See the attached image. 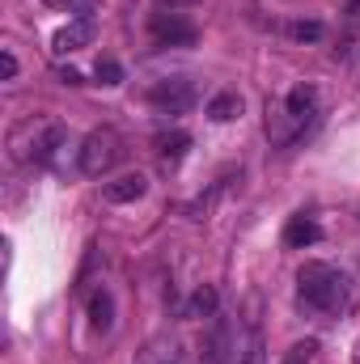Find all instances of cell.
Masks as SVG:
<instances>
[{
  "mask_svg": "<svg viewBox=\"0 0 360 364\" xmlns=\"http://www.w3.org/2000/svg\"><path fill=\"white\" fill-rule=\"evenodd\" d=\"M297 292H301V301H305L309 309H318V314H339V309H348V301H352V279L339 272V267H331V263H305V267L297 272Z\"/></svg>",
  "mask_w": 360,
  "mask_h": 364,
  "instance_id": "obj_1",
  "label": "cell"
},
{
  "mask_svg": "<svg viewBox=\"0 0 360 364\" xmlns=\"http://www.w3.org/2000/svg\"><path fill=\"white\" fill-rule=\"evenodd\" d=\"M318 114V90L314 85H297L284 93L280 106H268V136L275 144H288L297 132H305V123Z\"/></svg>",
  "mask_w": 360,
  "mask_h": 364,
  "instance_id": "obj_2",
  "label": "cell"
},
{
  "mask_svg": "<svg viewBox=\"0 0 360 364\" xmlns=\"http://www.w3.org/2000/svg\"><path fill=\"white\" fill-rule=\"evenodd\" d=\"M123 136L115 132V127H93L90 136L81 140V153H77V166H81V174L85 178H102L106 170H115L119 161H123Z\"/></svg>",
  "mask_w": 360,
  "mask_h": 364,
  "instance_id": "obj_3",
  "label": "cell"
},
{
  "mask_svg": "<svg viewBox=\"0 0 360 364\" xmlns=\"http://www.w3.org/2000/svg\"><path fill=\"white\" fill-rule=\"evenodd\" d=\"M149 34L162 43V47H191L195 43V26L182 17V13H153L149 17Z\"/></svg>",
  "mask_w": 360,
  "mask_h": 364,
  "instance_id": "obj_4",
  "label": "cell"
},
{
  "mask_svg": "<svg viewBox=\"0 0 360 364\" xmlns=\"http://www.w3.org/2000/svg\"><path fill=\"white\" fill-rule=\"evenodd\" d=\"M149 102H153L157 110H166V114H182V110L195 106V85L182 81V77H174V81H157V85L149 90Z\"/></svg>",
  "mask_w": 360,
  "mask_h": 364,
  "instance_id": "obj_5",
  "label": "cell"
},
{
  "mask_svg": "<svg viewBox=\"0 0 360 364\" xmlns=\"http://www.w3.org/2000/svg\"><path fill=\"white\" fill-rule=\"evenodd\" d=\"M144 191H149V178L144 174H119L115 182H106V199L110 203H136V199H144Z\"/></svg>",
  "mask_w": 360,
  "mask_h": 364,
  "instance_id": "obj_6",
  "label": "cell"
},
{
  "mask_svg": "<svg viewBox=\"0 0 360 364\" xmlns=\"http://www.w3.org/2000/svg\"><path fill=\"white\" fill-rule=\"evenodd\" d=\"M93 43V21L90 17H77V21H68L60 34H55V51L60 55H68V51H81V47H90Z\"/></svg>",
  "mask_w": 360,
  "mask_h": 364,
  "instance_id": "obj_7",
  "label": "cell"
},
{
  "mask_svg": "<svg viewBox=\"0 0 360 364\" xmlns=\"http://www.w3.org/2000/svg\"><path fill=\"white\" fill-rule=\"evenodd\" d=\"M322 237V229H318V220H309V216H292L288 225H284V246L288 250H305V246H314Z\"/></svg>",
  "mask_w": 360,
  "mask_h": 364,
  "instance_id": "obj_8",
  "label": "cell"
},
{
  "mask_svg": "<svg viewBox=\"0 0 360 364\" xmlns=\"http://www.w3.org/2000/svg\"><path fill=\"white\" fill-rule=\"evenodd\" d=\"M90 326L97 331V335H106V331L115 326V301H110V292H106V288L90 296Z\"/></svg>",
  "mask_w": 360,
  "mask_h": 364,
  "instance_id": "obj_9",
  "label": "cell"
},
{
  "mask_svg": "<svg viewBox=\"0 0 360 364\" xmlns=\"http://www.w3.org/2000/svg\"><path fill=\"white\" fill-rule=\"evenodd\" d=\"M140 364H186V356H182V343L157 339V343H149V348L140 352Z\"/></svg>",
  "mask_w": 360,
  "mask_h": 364,
  "instance_id": "obj_10",
  "label": "cell"
},
{
  "mask_svg": "<svg viewBox=\"0 0 360 364\" xmlns=\"http://www.w3.org/2000/svg\"><path fill=\"white\" fill-rule=\"evenodd\" d=\"M203 360L208 364L229 360V322H216V326H212V335L203 339Z\"/></svg>",
  "mask_w": 360,
  "mask_h": 364,
  "instance_id": "obj_11",
  "label": "cell"
},
{
  "mask_svg": "<svg viewBox=\"0 0 360 364\" xmlns=\"http://www.w3.org/2000/svg\"><path fill=\"white\" fill-rule=\"evenodd\" d=\"M186 149H191V136H186V132H166V136H157V157H162L166 166L182 161Z\"/></svg>",
  "mask_w": 360,
  "mask_h": 364,
  "instance_id": "obj_12",
  "label": "cell"
},
{
  "mask_svg": "<svg viewBox=\"0 0 360 364\" xmlns=\"http://www.w3.org/2000/svg\"><path fill=\"white\" fill-rule=\"evenodd\" d=\"M242 114V97L238 93H216L212 102H208V119H216V123H229V119H238Z\"/></svg>",
  "mask_w": 360,
  "mask_h": 364,
  "instance_id": "obj_13",
  "label": "cell"
},
{
  "mask_svg": "<svg viewBox=\"0 0 360 364\" xmlns=\"http://www.w3.org/2000/svg\"><path fill=\"white\" fill-rule=\"evenodd\" d=\"M216 288L212 284H203V288H195V296H191V305H186V318H216Z\"/></svg>",
  "mask_w": 360,
  "mask_h": 364,
  "instance_id": "obj_14",
  "label": "cell"
},
{
  "mask_svg": "<svg viewBox=\"0 0 360 364\" xmlns=\"http://www.w3.org/2000/svg\"><path fill=\"white\" fill-rule=\"evenodd\" d=\"M314 352H318V343L314 339H301V343H292L284 352V364H314Z\"/></svg>",
  "mask_w": 360,
  "mask_h": 364,
  "instance_id": "obj_15",
  "label": "cell"
},
{
  "mask_svg": "<svg viewBox=\"0 0 360 364\" xmlns=\"http://www.w3.org/2000/svg\"><path fill=\"white\" fill-rule=\"evenodd\" d=\"M93 73H97V81H102V85H123V68H119V60H110V55H106V60H97V68H93Z\"/></svg>",
  "mask_w": 360,
  "mask_h": 364,
  "instance_id": "obj_16",
  "label": "cell"
},
{
  "mask_svg": "<svg viewBox=\"0 0 360 364\" xmlns=\"http://www.w3.org/2000/svg\"><path fill=\"white\" fill-rule=\"evenodd\" d=\"M263 335L259 331H250V343H246V352H242V364H263Z\"/></svg>",
  "mask_w": 360,
  "mask_h": 364,
  "instance_id": "obj_17",
  "label": "cell"
},
{
  "mask_svg": "<svg viewBox=\"0 0 360 364\" xmlns=\"http://www.w3.org/2000/svg\"><path fill=\"white\" fill-rule=\"evenodd\" d=\"M292 38H301V43H318V38H322V21H297V26H292Z\"/></svg>",
  "mask_w": 360,
  "mask_h": 364,
  "instance_id": "obj_18",
  "label": "cell"
},
{
  "mask_svg": "<svg viewBox=\"0 0 360 364\" xmlns=\"http://www.w3.org/2000/svg\"><path fill=\"white\" fill-rule=\"evenodd\" d=\"M0 77H4V81H13V77H17V55H13L9 47L0 51Z\"/></svg>",
  "mask_w": 360,
  "mask_h": 364,
  "instance_id": "obj_19",
  "label": "cell"
},
{
  "mask_svg": "<svg viewBox=\"0 0 360 364\" xmlns=\"http://www.w3.org/2000/svg\"><path fill=\"white\" fill-rule=\"evenodd\" d=\"M60 81H64V85H81V73H77V68H60Z\"/></svg>",
  "mask_w": 360,
  "mask_h": 364,
  "instance_id": "obj_20",
  "label": "cell"
},
{
  "mask_svg": "<svg viewBox=\"0 0 360 364\" xmlns=\"http://www.w3.org/2000/svg\"><path fill=\"white\" fill-rule=\"evenodd\" d=\"M348 21L360 26V0H348Z\"/></svg>",
  "mask_w": 360,
  "mask_h": 364,
  "instance_id": "obj_21",
  "label": "cell"
},
{
  "mask_svg": "<svg viewBox=\"0 0 360 364\" xmlns=\"http://www.w3.org/2000/svg\"><path fill=\"white\" fill-rule=\"evenodd\" d=\"M162 4H170V9L179 13V9H186V4H199V0H162Z\"/></svg>",
  "mask_w": 360,
  "mask_h": 364,
  "instance_id": "obj_22",
  "label": "cell"
},
{
  "mask_svg": "<svg viewBox=\"0 0 360 364\" xmlns=\"http://www.w3.org/2000/svg\"><path fill=\"white\" fill-rule=\"evenodd\" d=\"M43 4H51V9H64V4H68V0H43Z\"/></svg>",
  "mask_w": 360,
  "mask_h": 364,
  "instance_id": "obj_23",
  "label": "cell"
},
{
  "mask_svg": "<svg viewBox=\"0 0 360 364\" xmlns=\"http://www.w3.org/2000/svg\"><path fill=\"white\" fill-rule=\"evenodd\" d=\"M352 364H360V339H356V348H352Z\"/></svg>",
  "mask_w": 360,
  "mask_h": 364,
  "instance_id": "obj_24",
  "label": "cell"
}]
</instances>
